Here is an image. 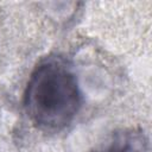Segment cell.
<instances>
[{
    "instance_id": "obj_1",
    "label": "cell",
    "mask_w": 152,
    "mask_h": 152,
    "mask_svg": "<svg viewBox=\"0 0 152 152\" xmlns=\"http://www.w3.org/2000/svg\"><path fill=\"white\" fill-rule=\"evenodd\" d=\"M83 97L71 64L64 57L43 58L32 70L23 97L32 125L45 133L65 129L76 118Z\"/></svg>"
},
{
    "instance_id": "obj_2",
    "label": "cell",
    "mask_w": 152,
    "mask_h": 152,
    "mask_svg": "<svg viewBox=\"0 0 152 152\" xmlns=\"http://www.w3.org/2000/svg\"><path fill=\"white\" fill-rule=\"evenodd\" d=\"M90 152H148V138L140 127L122 128Z\"/></svg>"
}]
</instances>
